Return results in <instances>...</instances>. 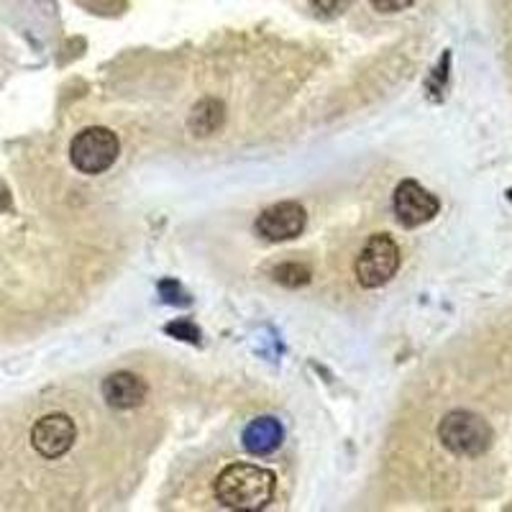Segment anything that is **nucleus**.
<instances>
[{"label":"nucleus","instance_id":"7ed1b4c3","mask_svg":"<svg viewBox=\"0 0 512 512\" xmlns=\"http://www.w3.org/2000/svg\"><path fill=\"white\" fill-rule=\"evenodd\" d=\"M118 152H121V144L111 128L93 126L75 136L70 146V159L82 175H100L116 164Z\"/></svg>","mask_w":512,"mask_h":512},{"label":"nucleus","instance_id":"9d476101","mask_svg":"<svg viewBox=\"0 0 512 512\" xmlns=\"http://www.w3.org/2000/svg\"><path fill=\"white\" fill-rule=\"evenodd\" d=\"M274 280L287 287H300L308 285L310 272L305 267H300V264H282V267L274 269Z\"/></svg>","mask_w":512,"mask_h":512},{"label":"nucleus","instance_id":"1a4fd4ad","mask_svg":"<svg viewBox=\"0 0 512 512\" xmlns=\"http://www.w3.org/2000/svg\"><path fill=\"white\" fill-rule=\"evenodd\" d=\"M282 438H285V431H282L280 420L272 418V415H262V418L251 420L246 425L241 441H244V448L249 454L269 456L282 446Z\"/></svg>","mask_w":512,"mask_h":512},{"label":"nucleus","instance_id":"ddd939ff","mask_svg":"<svg viewBox=\"0 0 512 512\" xmlns=\"http://www.w3.org/2000/svg\"><path fill=\"white\" fill-rule=\"evenodd\" d=\"M415 0H372V6L382 13H400L413 6Z\"/></svg>","mask_w":512,"mask_h":512},{"label":"nucleus","instance_id":"f8f14e48","mask_svg":"<svg viewBox=\"0 0 512 512\" xmlns=\"http://www.w3.org/2000/svg\"><path fill=\"white\" fill-rule=\"evenodd\" d=\"M351 0H310V6L318 16H338V13H344L349 8Z\"/></svg>","mask_w":512,"mask_h":512},{"label":"nucleus","instance_id":"0eeeda50","mask_svg":"<svg viewBox=\"0 0 512 512\" xmlns=\"http://www.w3.org/2000/svg\"><path fill=\"white\" fill-rule=\"evenodd\" d=\"M305 228V208L297 203H277L256 218V231L267 241H290Z\"/></svg>","mask_w":512,"mask_h":512},{"label":"nucleus","instance_id":"20e7f679","mask_svg":"<svg viewBox=\"0 0 512 512\" xmlns=\"http://www.w3.org/2000/svg\"><path fill=\"white\" fill-rule=\"evenodd\" d=\"M400 259V246L395 239L387 233H374L356 259V280L367 290L387 285L400 269Z\"/></svg>","mask_w":512,"mask_h":512},{"label":"nucleus","instance_id":"f257e3e1","mask_svg":"<svg viewBox=\"0 0 512 512\" xmlns=\"http://www.w3.org/2000/svg\"><path fill=\"white\" fill-rule=\"evenodd\" d=\"M277 477L256 464H231L216 479V497L228 510L254 512L272 502Z\"/></svg>","mask_w":512,"mask_h":512},{"label":"nucleus","instance_id":"f03ea898","mask_svg":"<svg viewBox=\"0 0 512 512\" xmlns=\"http://www.w3.org/2000/svg\"><path fill=\"white\" fill-rule=\"evenodd\" d=\"M438 438L454 454L479 456L492 446V428L482 415L469 413V410H454L438 425Z\"/></svg>","mask_w":512,"mask_h":512},{"label":"nucleus","instance_id":"423d86ee","mask_svg":"<svg viewBox=\"0 0 512 512\" xmlns=\"http://www.w3.org/2000/svg\"><path fill=\"white\" fill-rule=\"evenodd\" d=\"M395 216L402 226L415 228L423 226V223L431 221L433 216H438L441 203H438L436 195L425 190L423 185H418L415 180H405L397 185L395 190Z\"/></svg>","mask_w":512,"mask_h":512},{"label":"nucleus","instance_id":"39448f33","mask_svg":"<svg viewBox=\"0 0 512 512\" xmlns=\"http://www.w3.org/2000/svg\"><path fill=\"white\" fill-rule=\"evenodd\" d=\"M77 436V428L72 423L70 415L54 413L44 415L41 420H36V425L31 428V446L39 451L44 459H59L72 448Z\"/></svg>","mask_w":512,"mask_h":512},{"label":"nucleus","instance_id":"6e6552de","mask_svg":"<svg viewBox=\"0 0 512 512\" xmlns=\"http://www.w3.org/2000/svg\"><path fill=\"white\" fill-rule=\"evenodd\" d=\"M103 397L116 410L139 408L146 400V382L131 372H116L103 382Z\"/></svg>","mask_w":512,"mask_h":512},{"label":"nucleus","instance_id":"9b49d317","mask_svg":"<svg viewBox=\"0 0 512 512\" xmlns=\"http://www.w3.org/2000/svg\"><path fill=\"white\" fill-rule=\"evenodd\" d=\"M223 105L218 103L216 108H213V113H205V105L200 103L198 108H195V111H192V121H190V126H198L200 121H208V134L210 131H213V128L216 126H221V118H223Z\"/></svg>","mask_w":512,"mask_h":512}]
</instances>
